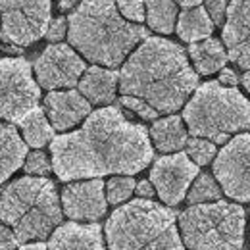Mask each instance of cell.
Masks as SVG:
<instances>
[{"mask_svg":"<svg viewBox=\"0 0 250 250\" xmlns=\"http://www.w3.org/2000/svg\"><path fill=\"white\" fill-rule=\"evenodd\" d=\"M41 89L25 58H0V120L20 124L39 108Z\"/></svg>","mask_w":250,"mask_h":250,"instance_id":"ba28073f","label":"cell"},{"mask_svg":"<svg viewBox=\"0 0 250 250\" xmlns=\"http://www.w3.org/2000/svg\"><path fill=\"white\" fill-rule=\"evenodd\" d=\"M187 156L200 167V166H206V164H210L216 154H218V150H216V145L212 143V141H208V139H202V137H192V139H188L187 141Z\"/></svg>","mask_w":250,"mask_h":250,"instance_id":"484cf974","label":"cell"},{"mask_svg":"<svg viewBox=\"0 0 250 250\" xmlns=\"http://www.w3.org/2000/svg\"><path fill=\"white\" fill-rule=\"evenodd\" d=\"M18 237H16V233L6 225V223H2L0 221V250H16L18 249Z\"/></svg>","mask_w":250,"mask_h":250,"instance_id":"1f68e13d","label":"cell"},{"mask_svg":"<svg viewBox=\"0 0 250 250\" xmlns=\"http://www.w3.org/2000/svg\"><path fill=\"white\" fill-rule=\"evenodd\" d=\"M188 56L196 67V73L200 75H212L216 71H221L227 63V50L218 39H204L198 42H190Z\"/></svg>","mask_w":250,"mask_h":250,"instance_id":"ffe728a7","label":"cell"},{"mask_svg":"<svg viewBox=\"0 0 250 250\" xmlns=\"http://www.w3.org/2000/svg\"><path fill=\"white\" fill-rule=\"evenodd\" d=\"M198 175V166L187 152H173L158 158L150 169V183L166 206H177Z\"/></svg>","mask_w":250,"mask_h":250,"instance_id":"7c38bea8","label":"cell"},{"mask_svg":"<svg viewBox=\"0 0 250 250\" xmlns=\"http://www.w3.org/2000/svg\"><path fill=\"white\" fill-rule=\"evenodd\" d=\"M62 202L54 183L46 177H21L0 194V221L20 243L44 241L62 223Z\"/></svg>","mask_w":250,"mask_h":250,"instance_id":"5b68a950","label":"cell"},{"mask_svg":"<svg viewBox=\"0 0 250 250\" xmlns=\"http://www.w3.org/2000/svg\"><path fill=\"white\" fill-rule=\"evenodd\" d=\"M243 85H245V89L250 93V71H247V73L243 75Z\"/></svg>","mask_w":250,"mask_h":250,"instance_id":"74e56055","label":"cell"},{"mask_svg":"<svg viewBox=\"0 0 250 250\" xmlns=\"http://www.w3.org/2000/svg\"><path fill=\"white\" fill-rule=\"evenodd\" d=\"M106 185L98 179L67 183L62 190V210L71 221L94 223L106 214Z\"/></svg>","mask_w":250,"mask_h":250,"instance_id":"4fadbf2b","label":"cell"},{"mask_svg":"<svg viewBox=\"0 0 250 250\" xmlns=\"http://www.w3.org/2000/svg\"><path fill=\"white\" fill-rule=\"evenodd\" d=\"M198 87L187 52L162 37H146L120 71V93L148 104L158 116L177 112Z\"/></svg>","mask_w":250,"mask_h":250,"instance_id":"7a4b0ae2","label":"cell"},{"mask_svg":"<svg viewBox=\"0 0 250 250\" xmlns=\"http://www.w3.org/2000/svg\"><path fill=\"white\" fill-rule=\"evenodd\" d=\"M23 169L27 175H33V177H44L52 171V162L48 160V156L42 152V150H33L31 154L25 156V162H23Z\"/></svg>","mask_w":250,"mask_h":250,"instance_id":"4316f807","label":"cell"},{"mask_svg":"<svg viewBox=\"0 0 250 250\" xmlns=\"http://www.w3.org/2000/svg\"><path fill=\"white\" fill-rule=\"evenodd\" d=\"M135 192L139 194V198H150V200H152V196L156 194V188H154V185H152L150 179H148V181H141V183H137Z\"/></svg>","mask_w":250,"mask_h":250,"instance_id":"d6a6232c","label":"cell"},{"mask_svg":"<svg viewBox=\"0 0 250 250\" xmlns=\"http://www.w3.org/2000/svg\"><path fill=\"white\" fill-rule=\"evenodd\" d=\"M227 58L250 71V0H231L223 21Z\"/></svg>","mask_w":250,"mask_h":250,"instance_id":"5bb4252c","label":"cell"},{"mask_svg":"<svg viewBox=\"0 0 250 250\" xmlns=\"http://www.w3.org/2000/svg\"><path fill=\"white\" fill-rule=\"evenodd\" d=\"M187 127L183 118L179 116H167L156 120L150 127V139L152 145L156 146L160 152L169 154V152H179L188 141Z\"/></svg>","mask_w":250,"mask_h":250,"instance_id":"d6986e66","label":"cell"},{"mask_svg":"<svg viewBox=\"0 0 250 250\" xmlns=\"http://www.w3.org/2000/svg\"><path fill=\"white\" fill-rule=\"evenodd\" d=\"M214 175L221 190L237 200L250 202V135L233 137L214 160Z\"/></svg>","mask_w":250,"mask_h":250,"instance_id":"30bf717a","label":"cell"},{"mask_svg":"<svg viewBox=\"0 0 250 250\" xmlns=\"http://www.w3.org/2000/svg\"><path fill=\"white\" fill-rule=\"evenodd\" d=\"M48 250H104V235L98 223L67 221L48 237Z\"/></svg>","mask_w":250,"mask_h":250,"instance_id":"2e32d148","label":"cell"},{"mask_svg":"<svg viewBox=\"0 0 250 250\" xmlns=\"http://www.w3.org/2000/svg\"><path fill=\"white\" fill-rule=\"evenodd\" d=\"M231 0H204V8L208 12V16L212 18L214 25H221L225 21V14H227V6Z\"/></svg>","mask_w":250,"mask_h":250,"instance_id":"f546056e","label":"cell"},{"mask_svg":"<svg viewBox=\"0 0 250 250\" xmlns=\"http://www.w3.org/2000/svg\"><path fill=\"white\" fill-rule=\"evenodd\" d=\"M27 156V145L12 124H0V183L16 173Z\"/></svg>","mask_w":250,"mask_h":250,"instance_id":"ac0fdd59","label":"cell"},{"mask_svg":"<svg viewBox=\"0 0 250 250\" xmlns=\"http://www.w3.org/2000/svg\"><path fill=\"white\" fill-rule=\"evenodd\" d=\"M183 122L192 137L221 145L231 135L250 129V100L219 81L202 83L185 104Z\"/></svg>","mask_w":250,"mask_h":250,"instance_id":"8992f818","label":"cell"},{"mask_svg":"<svg viewBox=\"0 0 250 250\" xmlns=\"http://www.w3.org/2000/svg\"><path fill=\"white\" fill-rule=\"evenodd\" d=\"M79 93L91 104H112L120 87V73L100 65L87 67L79 79Z\"/></svg>","mask_w":250,"mask_h":250,"instance_id":"e0dca14e","label":"cell"},{"mask_svg":"<svg viewBox=\"0 0 250 250\" xmlns=\"http://www.w3.org/2000/svg\"><path fill=\"white\" fill-rule=\"evenodd\" d=\"M177 6H181L183 10H188V8H196V6H200V2L202 0H173Z\"/></svg>","mask_w":250,"mask_h":250,"instance_id":"e575fe53","label":"cell"},{"mask_svg":"<svg viewBox=\"0 0 250 250\" xmlns=\"http://www.w3.org/2000/svg\"><path fill=\"white\" fill-rule=\"evenodd\" d=\"M177 221L181 241L190 250H241L245 243L247 214L233 202L192 204Z\"/></svg>","mask_w":250,"mask_h":250,"instance_id":"52a82bcc","label":"cell"},{"mask_svg":"<svg viewBox=\"0 0 250 250\" xmlns=\"http://www.w3.org/2000/svg\"><path fill=\"white\" fill-rule=\"evenodd\" d=\"M18 250H48V247L44 243L37 241V243H29V245H21Z\"/></svg>","mask_w":250,"mask_h":250,"instance_id":"d590c367","label":"cell"},{"mask_svg":"<svg viewBox=\"0 0 250 250\" xmlns=\"http://www.w3.org/2000/svg\"><path fill=\"white\" fill-rule=\"evenodd\" d=\"M146 23L152 31L169 35L175 29L177 4L173 0H145Z\"/></svg>","mask_w":250,"mask_h":250,"instance_id":"603a6c76","label":"cell"},{"mask_svg":"<svg viewBox=\"0 0 250 250\" xmlns=\"http://www.w3.org/2000/svg\"><path fill=\"white\" fill-rule=\"evenodd\" d=\"M67 33V20L65 18H56V20H50L48 23V29H46V39L50 42H60Z\"/></svg>","mask_w":250,"mask_h":250,"instance_id":"4dcf8cb0","label":"cell"},{"mask_svg":"<svg viewBox=\"0 0 250 250\" xmlns=\"http://www.w3.org/2000/svg\"><path fill=\"white\" fill-rule=\"evenodd\" d=\"M214 31V21L204 6L183 10L177 18V35L185 42H198L208 39Z\"/></svg>","mask_w":250,"mask_h":250,"instance_id":"44dd1931","label":"cell"},{"mask_svg":"<svg viewBox=\"0 0 250 250\" xmlns=\"http://www.w3.org/2000/svg\"><path fill=\"white\" fill-rule=\"evenodd\" d=\"M221 187L210 173H198L196 179L187 192L188 204H206V202H216L221 200Z\"/></svg>","mask_w":250,"mask_h":250,"instance_id":"cb8c5ba5","label":"cell"},{"mask_svg":"<svg viewBox=\"0 0 250 250\" xmlns=\"http://www.w3.org/2000/svg\"><path fill=\"white\" fill-rule=\"evenodd\" d=\"M116 6H118L120 14L124 16L127 21L141 23L146 18L145 0H116Z\"/></svg>","mask_w":250,"mask_h":250,"instance_id":"83f0119b","label":"cell"},{"mask_svg":"<svg viewBox=\"0 0 250 250\" xmlns=\"http://www.w3.org/2000/svg\"><path fill=\"white\" fill-rule=\"evenodd\" d=\"M148 31L120 14L116 0H81L67 18L69 44L89 62L118 67Z\"/></svg>","mask_w":250,"mask_h":250,"instance_id":"3957f363","label":"cell"},{"mask_svg":"<svg viewBox=\"0 0 250 250\" xmlns=\"http://www.w3.org/2000/svg\"><path fill=\"white\" fill-rule=\"evenodd\" d=\"M219 83L225 85V87H235V85L239 83V77H237V73H235L233 69L223 67L221 73H219Z\"/></svg>","mask_w":250,"mask_h":250,"instance_id":"836d02e7","label":"cell"},{"mask_svg":"<svg viewBox=\"0 0 250 250\" xmlns=\"http://www.w3.org/2000/svg\"><path fill=\"white\" fill-rule=\"evenodd\" d=\"M33 69L42 89L60 91V89H73L79 83L81 75L85 73L87 65L83 58L73 50V46L52 42L35 60Z\"/></svg>","mask_w":250,"mask_h":250,"instance_id":"8fae6325","label":"cell"},{"mask_svg":"<svg viewBox=\"0 0 250 250\" xmlns=\"http://www.w3.org/2000/svg\"><path fill=\"white\" fill-rule=\"evenodd\" d=\"M77 2H81V0H62V2H60V10H62V12H67V10H71Z\"/></svg>","mask_w":250,"mask_h":250,"instance_id":"8d00e7d4","label":"cell"},{"mask_svg":"<svg viewBox=\"0 0 250 250\" xmlns=\"http://www.w3.org/2000/svg\"><path fill=\"white\" fill-rule=\"evenodd\" d=\"M20 127H21L25 145L33 146V148H42L44 145L52 143V139H54V127L50 124V120L46 118L42 108L31 110L20 122Z\"/></svg>","mask_w":250,"mask_h":250,"instance_id":"7402d4cb","label":"cell"},{"mask_svg":"<svg viewBox=\"0 0 250 250\" xmlns=\"http://www.w3.org/2000/svg\"><path fill=\"white\" fill-rule=\"evenodd\" d=\"M122 104L125 108H129L131 112H135L137 116H141L143 120H158V114L143 100L133 98V96H122Z\"/></svg>","mask_w":250,"mask_h":250,"instance_id":"f1b7e54d","label":"cell"},{"mask_svg":"<svg viewBox=\"0 0 250 250\" xmlns=\"http://www.w3.org/2000/svg\"><path fill=\"white\" fill-rule=\"evenodd\" d=\"M135 187L137 183L131 175H114L106 183V200L118 206L125 200H129V196L135 192Z\"/></svg>","mask_w":250,"mask_h":250,"instance_id":"d4e9b609","label":"cell"},{"mask_svg":"<svg viewBox=\"0 0 250 250\" xmlns=\"http://www.w3.org/2000/svg\"><path fill=\"white\" fill-rule=\"evenodd\" d=\"M50 0H0V33L18 46H29L46 35Z\"/></svg>","mask_w":250,"mask_h":250,"instance_id":"9c48e42d","label":"cell"},{"mask_svg":"<svg viewBox=\"0 0 250 250\" xmlns=\"http://www.w3.org/2000/svg\"><path fill=\"white\" fill-rule=\"evenodd\" d=\"M50 152L60 181L135 175L154 158L146 127L127 120L118 106L91 112L81 129L54 137Z\"/></svg>","mask_w":250,"mask_h":250,"instance_id":"6da1fadb","label":"cell"},{"mask_svg":"<svg viewBox=\"0 0 250 250\" xmlns=\"http://www.w3.org/2000/svg\"><path fill=\"white\" fill-rule=\"evenodd\" d=\"M44 114L54 131H67L89 118L91 102L73 89L50 91L44 98Z\"/></svg>","mask_w":250,"mask_h":250,"instance_id":"9a60e30c","label":"cell"},{"mask_svg":"<svg viewBox=\"0 0 250 250\" xmlns=\"http://www.w3.org/2000/svg\"><path fill=\"white\" fill-rule=\"evenodd\" d=\"M104 231L110 250H185L175 212L150 198L114 210Z\"/></svg>","mask_w":250,"mask_h":250,"instance_id":"277c9868","label":"cell"}]
</instances>
